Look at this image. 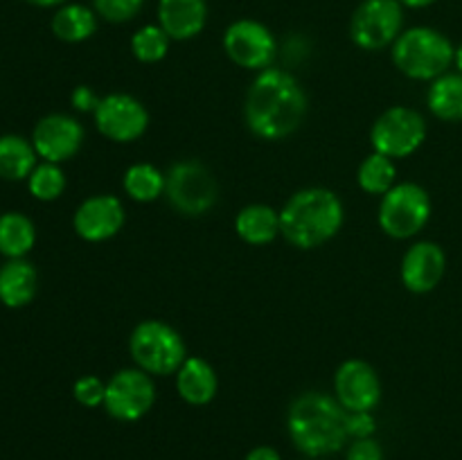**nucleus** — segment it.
<instances>
[{
  "label": "nucleus",
  "mask_w": 462,
  "mask_h": 460,
  "mask_svg": "<svg viewBox=\"0 0 462 460\" xmlns=\"http://www.w3.org/2000/svg\"><path fill=\"white\" fill-rule=\"evenodd\" d=\"M310 108L305 88L291 72L266 68L257 72L244 99V122L253 135L269 143L289 138L302 126Z\"/></svg>",
  "instance_id": "nucleus-1"
},
{
  "label": "nucleus",
  "mask_w": 462,
  "mask_h": 460,
  "mask_svg": "<svg viewBox=\"0 0 462 460\" xmlns=\"http://www.w3.org/2000/svg\"><path fill=\"white\" fill-rule=\"evenodd\" d=\"M347 410L337 397L310 391L291 401L287 413V431L293 446L310 458L341 451L347 437Z\"/></svg>",
  "instance_id": "nucleus-2"
},
{
  "label": "nucleus",
  "mask_w": 462,
  "mask_h": 460,
  "mask_svg": "<svg viewBox=\"0 0 462 460\" xmlns=\"http://www.w3.org/2000/svg\"><path fill=\"white\" fill-rule=\"evenodd\" d=\"M346 221L341 197L329 188H305L280 210L282 237L300 251H314L338 235Z\"/></svg>",
  "instance_id": "nucleus-3"
},
{
  "label": "nucleus",
  "mask_w": 462,
  "mask_h": 460,
  "mask_svg": "<svg viewBox=\"0 0 462 460\" xmlns=\"http://www.w3.org/2000/svg\"><path fill=\"white\" fill-rule=\"evenodd\" d=\"M391 57L402 75L431 84L454 66L456 45L436 27L418 25L397 36L391 48Z\"/></svg>",
  "instance_id": "nucleus-4"
},
{
  "label": "nucleus",
  "mask_w": 462,
  "mask_h": 460,
  "mask_svg": "<svg viewBox=\"0 0 462 460\" xmlns=\"http://www.w3.org/2000/svg\"><path fill=\"white\" fill-rule=\"evenodd\" d=\"M129 354L135 368L152 377H171L188 359V345L174 325L158 318L140 320L129 336Z\"/></svg>",
  "instance_id": "nucleus-5"
},
{
  "label": "nucleus",
  "mask_w": 462,
  "mask_h": 460,
  "mask_svg": "<svg viewBox=\"0 0 462 460\" xmlns=\"http://www.w3.org/2000/svg\"><path fill=\"white\" fill-rule=\"evenodd\" d=\"M431 194L413 180L395 183L379 201V228L393 239H413L431 221Z\"/></svg>",
  "instance_id": "nucleus-6"
},
{
  "label": "nucleus",
  "mask_w": 462,
  "mask_h": 460,
  "mask_svg": "<svg viewBox=\"0 0 462 460\" xmlns=\"http://www.w3.org/2000/svg\"><path fill=\"white\" fill-rule=\"evenodd\" d=\"M165 198L179 215L203 216L215 207L219 185L201 161L185 158L165 171Z\"/></svg>",
  "instance_id": "nucleus-7"
},
{
  "label": "nucleus",
  "mask_w": 462,
  "mask_h": 460,
  "mask_svg": "<svg viewBox=\"0 0 462 460\" xmlns=\"http://www.w3.org/2000/svg\"><path fill=\"white\" fill-rule=\"evenodd\" d=\"M429 133L427 120L411 106H391L373 122L370 144L373 152L400 161L409 158L424 144Z\"/></svg>",
  "instance_id": "nucleus-8"
},
{
  "label": "nucleus",
  "mask_w": 462,
  "mask_h": 460,
  "mask_svg": "<svg viewBox=\"0 0 462 460\" xmlns=\"http://www.w3.org/2000/svg\"><path fill=\"white\" fill-rule=\"evenodd\" d=\"M404 32V7L400 0H361L350 18V39L365 52L393 48Z\"/></svg>",
  "instance_id": "nucleus-9"
},
{
  "label": "nucleus",
  "mask_w": 462,
  "mask_h": 460,
  "mask_svg": "<svg viewBox=\"0 0 462 460\" xmlns=\"http://www.w3.org/2000/svg\"><path fill=\"white\" fill-rule=\"evenodd\" d=\"M224 52L235 66L251 72H262L273 66L278 57L275 34L255 18H239L224 32Z\"/></svg>",
  "instance_id": "nucleus-10"
},
{
  "label": "nucleus",
  "mask_w": 462,
  "mask_h": 460,
  "mask_svg": "<svg viewBox=\"0 0 462 460\" xmlns=\"http://www.w3.org/2000/svg\"><path fill=\"white\" fill-rule=\"evenodd\" d=\"M156 404V383L140 368H122L106 382L104 410L117 422H138Z\"/></svg>",
  "instance_id": "nucleus-11"
},
{
  "label": "nucleus",
  "mask_w": 462,
  "mask_h": 460,
  "mask_svg": "<svg viewBox=\"0 0 462 460\" xmlns=\"http://www.w3.org/2000/svg\"><path fill=\"white\" fill-rule=\"evenodd\" d=\"M93 120L99 133L117 144L135 143L149 129L147 106L129 93H111L99 99Z\"/></svg>",
  "instance_id": "nucleus-12"
},
{
  "label": "nucleus",
  "mask_w": 462,
  "mask_h": 460,
  "mask_svg": "<svg viewBox=\"0 0 462 460\" xmlns=\"http://www.w3.org/2000/svg\"><path fill=\"white\" fill-rule=\"evenodd\" d=\"M30 140L39 158H43L45 162L61 165V162L75 158L84 147L86 131L77 117L68 115V113H50L36 122Z\"/></svg>",
  "instance_id": "nucleus-13"
},
{
  "label": "nucleus",
  "mask_w": 462,
  "mask_h": 460,
  "mask_svg": "<svg viewBox=\"0 0 462 460\" xmlns=\"http://www.w3.org/2000/svg\"><path fill=\"white\" fill-rule=\"evenodd\" d=\"M334 397L350 413L374 410L382 401V379L364 359H347L334 373Z\"/></svg>",
  "instance_id": "nucleus-14"
},
{
  "label": "nucleus",
  "mask_w": 462,
  "mask_h": 460,
  "mask_svg": "<svg viewBox=\"0 0 462 460\" xmlns=\"http://www.w3.org/2000/svg\"><path fill=\"white\" fill-rule=\"evenodd\" d=\"M125 203L113 194H95L84 198L72 215V228L84 242H108L125 228Z\"/></svg>",
  "instance_id": "nucleus-15"
},
{
  "label": "nucleus",
  "mask_w": 462,
  "mask_h": 460,
  "mask_svg": "<svg viewBox=\"0 0 462 460\" xmlns=\"http://www.w3.org/2000/svg\"><path fill=\"white\" fill-rule=\"evenodd\" d=\"M447 273V253L440 244L436 242H415L409 251L402 257L400 275L402 284L409 289L411 293H431L438 289Z\"/></svg>",
  "instance_id": "nucleus-16"
},
{
  "label": "nucleus",
  "mask_w": 462,
  "mask_h": 460,
  "mask_svg": "<svg viewBox=\"0 0 462 460\" xmlns=\"http://www.w3.org/2000/svg\"><path fill=\"white\" fill-rule=\"evenodd\" d=\"M158 25L171 41L197 39L208 25V0H158Z\"/></svg>",
  "instance_id": "nucleus-17"
},
{
  "label": "nucleus",
  "mask_w": 462,
  "mask_h": 460,
  "mask_svg": "<svg viewBox=\"0 0 462 460\" xmlns=\"http://www.w3.org/2000/svg\"><path fill=\"white\" fill-rule=\"evenodd\" d=\"M174 377L176 392L189 406H208L219 392L215 365L203 356H188Z\"/></svg>",
  "instance_id": "nucleus-18"
},
{
  "label": "nucleus",
  "mask_w": 462,
  "mask_h": 460,
  "mask_svg": "<svg viewBox=\"0 0 462 460\" xmlns=\"http://www.w3.org/2000/svg\"><path fill=\"white\" fill-rule=\"evenodd\" d=\"M39 291V273L25 257L7 260L0 266V302L7 309H23Z\"/></svg>",
  "instance_id": "nucleus-19"
},
{
  "label": "nucleus",
  "mask_w": 462,
  "mask_h": 460,
  "mask_svg": "<svg viewBox=\"0 0 462 460\" xmlns=\"http://www.w3.org/2000/svg\"><path fill=\"white\" fill-rule=\"evenodd\" d=\"M235 233L248 246H266L282 235L280 225V210L266 203H251L244 206L235 216Z\"/></svg>",
  "instance_id": "nucleus-20"
},
{
  "label": "nucleus",
  "mask_w": 462,
  "mask_h": 460,
  "mask_svg": "<svg viewBox=\"0 0 462 460\" xmlns=\"http://www.w3.org/2000/svg\"><path fill=\"white\" fill-rule=\"evenodd\" d=\"M97 14L81 3H66L54 12L52 34L63 43H84L97 32Z\"/></svg>",
  "instance_id": "nucleus-21"
},
{
  "label": "nucleus",
  "mask_w": 462,
  "mask_h": 460,
  "mask_svg": "<svg viewBox=\"0 0 462 460\" xmlns=\"http://www.w3.org/2000/svg\"><path fill=\"white\" fill-rule=\"evenodd\" d=\"M36 165H39V153L32 140L16 133L0 135V179L27 180Z\"/></svg>",
  "instance_id": "nucleus-22"
},
{
  "label": "nucleus",
  "mask_w": 462,
  "mask_h": 460,
  "mask_svg": "<svg viewBox=\"0 0 462 460\" xmlns=\"http://www.w3.org/2000/svg\"><path fill=\"white\" fill-rule=\"evenodd\" d=\"M427 106L442 122H462V75L445 72L431 81L427 90Z\"/></svg>",
  "instance_id": "nucleus-23"
},
{
  "label": "nucleus",
  "mask_w": 462,
  "mask_h": 460,
  "mask_svg": "<svg viewBox=\"0 0 462 460\" xmlns=\"http://www.w3.org/2000/svg\"><path fill=\"white\" fill-rule=\"evenodd\" d=\"M36 244V225L23 212H3L0 215V255L7 260L25 257Z\"/></svg>",
  "instance_id": "nucleus-24"
},
{
  "label": "nucleus",
  "mask_w": 462,
  "mask_h": 460,
  "mask_svg": "<svg viewBox=\"0 0 462 460\" xmlns=\"http://www.w3.org/2000/svg\"><path fill=\"white\" fill-rule=\"evenodd\" d=\"M125 194L135 203H153L165 194V174L152 162H135L122 176Z\"/></svg>",
  "instance_id": "nucleus-25"
},
{
  "label": "nucleus",
  "mask_w": 462,
  "mask_h": 460,
  "mask_svg": "<svg viewBox=\"0 0 462 460\" xmlns=\"http://www.w3.org/2000/svg\"><path fill=\"white\" fill-rule=\"evenodd\" d=\"M356 183L365 194L382 198L397 183L395 161L379 152L368 153L356 170Z\"/></svg>",
  "instance_id": "nucleus-26"
},
{
  "label": "nucleus",
  "mask_w": 462,
  "mask_h": 460,
  "mask_svg": "<svg viewBox=\"0 0 462 460\" xmlns=\"http://www.w3.org/2000/svg\"><path fill=\"white\" fill-rule=\"evenodd\" d=\"M171 39L158 23L138 27L131 36V52L140 63H158L170 52Z\"/></svg>",
  "instance_id": "nucleus-27"
},
{
  "label": "nucleus",
  "mask_w": 462,
  "mask_h": 460,
  "mask_svg": "<svg viewBox=\"0 0 462 460\" xmlns=\"http://www.w3.org/2000/svg\"><path fill=\"white\" fill-rule=\"evenodd\" d=\"M66 174H63L61 165H57V162H39V165L34 167V171L30 174V179H27V189H30V194L36 201L43 203L57 201V198L66 192Z\"/></svg>",
  "instance_id": "nucleus-28"
},
{
  "label": "nucleus",
  "mask_w": 462,
  "mask_h": 460,
  "mask_svg": "<svg viewBox=\"0 0 462 460\" xmlns=\"http://www.w3.org/2000/svg\"><path fill=\"white\" fill-rule=\"evenodd\" d=\"M143 7L144 0H93L95 14L113 25L134 21Z\"/></svg>",
  "instance_id": "nucleus-29"
},
{
  "label": "nucleus",
  "mask_w": 462,
  "mask_h": 460,
  "mask_svg": "<svg viewBox=\"0 0 462 460\" xmlns=\"http://www.w3.org/2000/svg\"><path fill=\"white\" fill-rule=\"evenodd\" d=\"M72 397L84 409H99L104 406V397H106V382L97 374H84L72 383Z\"/></svg>",
  "instance_id": "nucleus-30"
},
{
  "label": "nucleus",
  "mask_w": 462,
  "mask_h": 460,
  "mask_svg": "<svg viewBox=\"0 0 462 460\" xmlns=\"http://www.w3.org/2000/svg\"><path fill=\"white\" fill-rule=\"evenodd\" d=\"M346 428L347 437H352V440H359V437H374V433H377V419H374L373 410H356V413H350V410H347Z\"/></svg>",
  "instance_id": "nucleus-31"
},
{
  "label": "nucleus",
  "mask_w": 462,
  "mask_h": 460,
  "mask_svg": "<svg viewBox=\"0 0 462 460\" xmlns=\"http://www.w3.org/2000/svg\"><path fill=\"white\" fill-rule=\"evenodd\" d=\"M346 460H383V449L374 437H359L352 440Z\"/></svg>",
  "instance_id": "nucleus-32"
},
{
  "label": "nucleus",
  "mask_w": 462,
  "mask_h": 460,
  "mask_svg": "<svg viewBox=\"0 0 462 460\" xmlns=\"http://www.w3.org/2000/svg\"><path fill=\"white\" fill-rule=\"evenodd\" d=\"M99 99H102V97H99V95L86 84L75 86V88H72V93H70L72 108H75V111H79V113H95Z\"/></svg>",
  "instance_id": "nucleus-33"
},
{
  "label": "nucleus",
  "mask_w": 462,
  "mask_h": 460,
  "mask_svg": "<svg viewBox=\"0 0 462 460\" xmlns=\"http://www.w3.org/2000/svg\"><path fill=\"white\" fill-rule=\"evenodd\" d=\"M244 460H282V455H280L273 446L262 445V446H255V449L248 451L246 458Z\"/></svg>",
  "instance_id": "nucleus-34"
},
{
  "label": "nucleus",
  "mask_w": 462,
  "mask_h": 460,
  "mask_svg": "<svg viewBox=\"0 0 462 460\" xmlns=\"http://www.w3.org/2000/svg\"><path fill=\"white\" fill-rule=\"evenodd\" d=\"M436 3L438 0H400V5L404 9H427Z\"/></svg>",
  "instance_id": "nucleus-35"
},
{
  "label": "nucleus",
  "mask_w": 462,
  "mask_h": 460,
  "mask_svg": "<svg viewBox=\"0 0 462 460\" xmlns=\"http://www.w3.org/2000/svg\"><path fill=\"white\" fill-rule=\"evenodd\" d=\"M25 3L34 5V7H43V9H50V7H61V5H66L68 0H25Z\"/></svg>",
  "instance_id": "nucleus-36"
},
{
  "label": "nucleus",
  "mask_w": 462,
  "mask_h": 460,
  "mask_svg": "<svg viewBox=\"0 0 462 460\" xmlns=\"http://www.w3.org/2000/svg\"><path fill=\"white\" fill-rule=\"evenodd\" d=\"M454 66H456V70H458L460 75H462V43H460V45H456V57H454Z\"/></svg>",
  "instance_id": "nucleus-37"
}]
</instances>
